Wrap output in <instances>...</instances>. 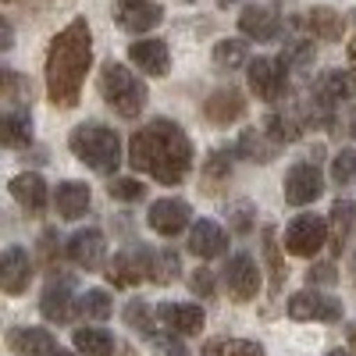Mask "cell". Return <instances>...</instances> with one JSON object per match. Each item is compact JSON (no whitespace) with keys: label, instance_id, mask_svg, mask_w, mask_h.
<instances>
[{"label":"cell","instance_id":"obj_44","mask_svg":"<svg viewBox=\"0 0 356 356\" xmlns=\"http://www.w3.org/2000/svg\"><path fill=\"white\" fill-rule=\"evenodd\" d=\"M246 211H250L246 203H239V207H235V228H239V232H246V228H250V221H246Z\"/></svg>","mask_w":356,"mask_h":356},{"label":"cell","instance_id":"obj_9","mask_svg":"<svg viewBox=\"0 0 356 356\" xmlns=\"http://www.w3.org/2000/svg\"><path fill=\"white\" fill-rule=\"evenodd\" d=\"M246 75H250V89L260 100H267V104L282 100L285 82H289V72H285L282 61H275V57H257V61H250Z\"/></svg>","mask_w":356,"mask_h":356},{"label":"cell","instance_id":"obj_39","mask_svg":"<svg viewBox=\"0 0 356 356\" xmlns=\"http://www.w3.org/2000/svg\"><path fill=\"white\" fill-rule=\"evenodd\" d=\"M228 175H232V150H214L203 164V178L207 182H221Z\"/></svg>","mask_w":356,"mask_h":356},{"label":"cell","instance_id":"obj_11","mask_svg":"<svg viewBox=\"0 0 356 356\" xmlns=\"http://www.w3.org/2000/svg\"><path fill=\"white\" fill-rule=\"evenodd\" d=\"M225 282H228V292L235 303H250L257 289H260V267L250 253H235L225 267Z\"/></svg>","mask_w":356,"mask_h":356},{"label":"cell","instance_id":"obj_25","mask_svg":"<svg viewBox=\"0 0 356 356\" xmlns=\"http://www.w3.org/2000/svg\"><path fill=\"white\" fill-rule=\"evenodd\" d=\"M154 317H157V310H150L143 300H132V303L125 307V321H129V328H136L143 339H150L154 346H171V342L161 335L164 324H157Z\"/></svg>","mask_w":356,"mask_h":356},{"label":"cell","instance_id":"obj_41","mask_svg":"<svg viewBox=\"0 0 356 356\" xmlns=\"http://www.w3.org/2000/svg\"><path fill=\"white\" fill-rule=\"evenodd\" d=\"M143 182H136V178H114V182L107 186V193L114 196V200H125V203H132V200H139L143 196Z\"/></svg>","mask_w":356,"mask_h":356},{"label":"cell","instance_id":"obj_10","mask_svg":"<svg viewBox=\"0 0 356 356\" xmlns=\"http://www.w3.org/2000/svg\"><path fill=\"white\" fill-rule=\"evenodd\" d=\"M321 193H324V178H321V171H317L314 161H303V164L289 168V175H285V203L307 207Z\"/></svg>","mask_w":356,"mask_h":356},{"label":"cell","instance_id":"obj_34","mask_svg":"<svg viewBox=\"0 0 356 356\" xmlns=\"http://www.w3.org/2000/svg\"><path fill=\"white\" fill-rule=\"evenodd\" d=\"M214 65L218 68H243L246 65V43L239 40H218L214 43Z\"/></svg>","mask_w":356,"mask_h":356},{"label":"cell","instance_id":"obj_19","mask_svg":"<svg viewBox=\"0 0 356 356\" xmlns=\"http://www.w3.org/2000/svg\"><path fill=\"white\" fill-rule=\"evenodd\" d=\"M157 321L175 335H196L203 328V310L193 303H164L157 307Z\"/></svg>","mask_w":356,"mask_h":356},{"label":"cell","instance_id":"obj_30","mask_svg":"<svg viewBox=\"0 0 356 356\" xmlns=\"http://www.w3.org/2000/svg\"><path fill=\"white\" fill-rule=\"evenodd\" d=\"M264 132L271 136L278 146H285V143H296L303 136V122L292 118V114H267L264 118Z\"/></svg>","mask_w":356,"mask_h":356},{"label":"cell","instance_id":"obj_13","mask_svg":"<svg viewBox=\"0 0 356 356\" xmlns=\"http://www.w3.org/2000/svg\"><path fill=\"white\" fill-rule=\"evenodd\" d=\"M146 221H150V228H154L157 235L171 239V235H178V232L189 225V203H186V200H171V196H164V200H157V203L150 207Z\"/></svg>","mask_w":356,"mask_h":356},{"label":"cell","instance_id":"obj_14","mask_svg":"<svg viewBox=\"0 0 356 356\" xmlns=\"http://www.w3.org/2000/svg\"><path fill=\"white\" fill-rule=\"evenodd\" d=\"M104 253H107V243H104V232L100 228H82L68 239V257L72 264L86 267V271H97L104 264Z\"/></svg>","mask_w":356,"mask_h":356},{"label":"cell","instance_id":"obj_26","mask_svg":"<svg viewBox=\"0 0 356 356\" xmlns=\"http://www.w3.org/2000/svg\"><path fill=\"white\" fill-rule=\"evenodd\" d=\"M0 143L11 146V150H22V146L33 143V118H29V111H8L0 118Z\"/></svg>","mask_w":356,"mask_h":356},{"label":"cell","instance_id":"obj_5","mask_svg":"<svg viewBox=\"0 0 356 356\" xmlns=\"http://www.w3.org/2000/svg\"><path fill=\"white\" fill-rule=\"evenodd\" d=\"M324 243H332V232H328V221L317 218V214H300L289 228H285V250L292 257H317Z\"/></svg>","mask_w":356,"mask_h":356},{"label":"cell","instance_id":"obj_33","mask_svg":"<svg viewBox=\"0 0 356 356\" xmlns=\"http://www.w3.org/2000/svg\"><path fill=\"white\" fill-rule=\"evenodd\" d=\"M203 356H264V349L250 339H214L203 346Z\"/></svg>","mask_w":356,"mask_h":356},{"label":"cell","instance_id":"obj_7","mask_svg":"<svg viewBox=\"0 0 356 356\" xmlns=\"http://www.w3.org/2000/svg\"><path fill=\"white\" fill-rule=\"evenodd\" d=\"M114 25L118 29H125V33H150V29H157L164 22V8L154 4V0H118L114 4Z\"/></svg>","mask_w":356,"mask_h":356},{"label":"cell","instance_id":"obj_47","mask_svg":"<svg viewBox=\"0 0 356 356\" xmlns=\"http://www.w3.org/2000/svg\"><path fill=\"white\" fill-rule=\"evenodd\" d=\"M349 61H353V65H356V40H353V43H349Z\"/></svg>","mask_w":356,"mask_h":356},{"label":"cell","instance_id":"obj_36","mask_svg":"<svg viewBox=\"0 0 356 356\" xmlns=\"http://www.w3.org/2000/svg\"><path fill=\"white\" fill-rule=\"evenodd\" d=\"M4 100H8V111H22V104L29 100V82L11 68H4Z\"/></svg>","mask_w":356,"mask_h":356},{"label":"cell","instance_id":"obj_42","mask_svg":"<svg viewBox=\"0 0 356 356\" xmlns=\"http://www.w3.org/2000/svg\"><path fill=\"white\" fill-rule=\"evenodd\" d=\"M189 289L200 292V296H211V292H214V278H211V271H203V267H200V271L189 278Z\"/></svg>","mask_w":356,"mask_h":356},{"label":"cell","instance_id":"obj_45","mask_svg":"<svg viewBox=\"0 0 356 356\" xmlns=\"http://www.w3.org/2000/svg\"><path fill=\"white\" fill-rule=\"evenodd\" d=\"M11 36H15V33H11V22H4V43H0V47H4V50L11 47Z\"/></svg>","mask_w":356,"mask_h":356},{"label":"cell","instance_id":"obj_27","mask_svg":"<svg viewBox=\"0 0 356 356\" xmlns=\"http://www.w3.org/2000/svg\"><path fill=\"white\" fill-rule=\"evenodd\" d=\"M278 150L282 146L267 136L264 129H246L243 136H239V154L243 157H250V161H260V164H271L275 157H278Z\"/></svg>","mask_w":356,"mask_h":356},{"label":"cell","instance_id":"obj_21","mask_svg":"<svg viewBox=\"0 0 356 356\" xmlns=\"http://www.w3.org/2000/svg\"><path fill=\"white\" fill-rule=\"evenodd\" d=\"M8 346H11L15 356H50V353H57V342L47 328H11Z\"/></svg>","mask_w":356,"mask_h":356},{"label":"cell","instance_id":"obj_37","mask_svg":"<svg viewBox=\"0 0 356 356\" xmlns=\"http://www.w3.org/2000/svg\"><path fill=\"white\" fill-rule=\"evenodd\" d=\"M278 61L285 65V72H300V68H307V65L314 61V43H307V40L289 43V47H285V54L278 57Z\"/></svg>","mask_w":356,"mask_h":356},{"label":"cell","instance_id":"obj_15","mask_svg":"<svg viewBox=\"0 0 356 356\" xmlns=\"http://www.w3.org/2000/svg\"><path fill=\"white\" fill-rule=\"evenodd\" d=\"M203 114L211 118L214 125H232V122H239V118L246 114V100L239 89H214L211 97L203 100Z\"/></svg>","mask_w":356,"mask_h":356},{"label":"cell","instance_id":"obj_28","mask_svg":"<svg viewBox=\"0 0 356 356\" xmlns=\"http://www.w3.org/2000/svg\"><path fill=\"white\" fill-rule=\"evenodd\" d=\"M307 29L314 33V40H324V43H335L342 40V29H346V18L332 8H314L307 15Z\"/></svg>","mask_w":356,"mask_h":356},{"label":"cell","instance_id":"obj_20","mask_svg":"<svg viewBox=\"0 0 356 356\" xmlns=\"http://www.w3.org/2000/svg\"><path fill=\"white\" fill-rule=\"evenodd\" d=\"M314 97L321 104H328L335 107L339 100H353L356 97V75L353 72H342V68H332V72H324L314 86Z\"/></svg>","mask_w":356,"mask_h":356},{"label":"cell","instance_id":"obj_51","mask_svg":"<svg viewBox=\"0 0 356 356\" xmlns=\"http://www.w3.org/2000/svg\"><path fill=\"white\" fill-rule=\"evenodd\" d=\"M328 356H346V353H342V349H335V353H328Z\"/></svg>","mask_w":356,"mask_h":356},{"label":"cell","instance_id":"obj_23","mask_svg":"<svg viewBox=\"0 0 356 356\" xmlns=\"http://www.w3.org/2000/svg\"><path fill=\"white\" fill-rule=\"evenodd\" d=\"M89 186L86 182H61L54 193V207H57V214H61L65 221H75L86 214V207H89Z\"/></svg>","mask_w":356,"mask_h":356},{"label":"cell","instance_id":"obj_2","mask_svg":"<svg viewBox=\"0 0 356 356\" xmlns=\"http://www.w3.org/2000/svg\"><path fill=\"white\" fill-rule=\"evenodd\" d=\"M89 65H93V36L86 18H75L50 40L47 50V93L54 107L68 111L79 104Z\"/></svg>","mask_w":356,"mask_h":356},{"label":"cell","instance_id":"obj_35","mask_svg":"<svg viewBox=\"0 0 356 356\" xmlns=\"http://www.w3.org/2000/svg\"><path fill=\"white\" fill-rule=\"evenodd\" d=\"M79 310H82V317L107 321L111 310H114V303H111V296H107L104 289H89L86 296H79Z\"/></svg>","mask_w":356,"mask_h":356},{"label":"cell","instance_id":"obj_16","mask_svg":"<svg viewBox=\"0 0 356 356\" xmlns=\"http://www.w3.org/2000/svg\"><path fill=\"white\" fill-rule=\"evenodd\" d=\"M129 61L136 68H143L146 75H168V65H171V50L164 40H139L129 47Z\"/></svg>","mask_w":356,"mask_h":356},{"label":"cell","instance_id":"obj_12","mask_svg":"<svg viewBox=\"0 0 356 356\" xmlns=\"http://www.w3.org/2000/svg\"><path fill=\"white\" fill-rule=\"evenodd\" d=\"M33 282V260L22 246H8L4 257H0V289L8 296H22Z\"/></svg>","mask_w":356,"mask_h":356},{"label":"cell","instance_id":"obj_50","mask_svg":"<svg viewBox=\"0 0 356 356\" xmlns=\"http://www.w3.org/2000/svg\"><path fill=\"white\" fill-rule=\"evenodd\" d=\"M218 4H221V8H225V4H235V0H218Z\"/></svg>","mask_w":356,"mask_h":356},{"label":"cell","instance_id":"obj_22","mask_svg":"<svg viewBox=\"0 0 356 356\" xmlns=\"http://www.w3.org/2000/svg\"><path fill=\"white\" fill-rule=\"evenodd\" d=\"M75 307H79V300H72V282H54V285H47L43 300H40L43 317L54 321V324H68L72 314H75Z\"/></svg>","mask_w":356,"mask_h":356},{"label":"cell","instance_id":"obj_31","mask_svg":"<svg viewBox=\"0 0 356 356\" xmlns=\"http://www.w3.org/2000/svg\"><path fill=\"white\" fill-rule=\"evenodd\" d=\"M75 349L82 356H111L114 353V339L104 328H79L75 332Z\"/></svg>","mask_w":356,"mask_h":356},{"label":"cell","instance_id":"obj_40","mask_svg":"<svg viewBox=\"0 0 356 356\" xmlns=\"http://www.w3.org/2000/svg\"><path fill=\"white\" fill-rule=\"evenodd\" d=\"M178 253L175 250H161L157 253V260H154V282H161V285H168V282H175L178 278Z\"/></svg>","mask_w":356,"mask_h":356},{"label":"cell","instance_id":"obj_18","mask_svg":"<svg viewBox=\"0 0 356 356\" xmlns=\"http://www.w3.org/2000/svg\"><path fill=\"white\" fill-rule=\"evenodd\" d=\"M239 29H243V36H250L257 43H271L282 36V18L271 8H246L239 15Z\"/></svg>","mask_w":356,"mask_h":356},{"label":"cell","instance_id":"obj_1","mask_svg":"<svg viewBox=\"0 0 356 356\" xmlns=\"http://www.w3.org/2000/svg\"><path fill=\"white\" fill-rule=\"evenodd\" d=\"M129 164L146 171L161 186H178L193 168V143L189 136L168 118H157L146 129H139L129 143Z\"/></svg>","mask_w":356,"mask_h":356},{"label":"cell","instance_id":"obj_49","mask_svg":"<svg viewBox=\"0 0 356 356\" xmlns=\"http://www.w3.org/2000/svg\"><path fill=\"white\" fill-rule=\"evenodd\" d=\"M50 356H72L68 349H57V353H50Z\"/></svg>","mask_w":356,"mask_h":356},{"label":"cell","instance_id":"obj_6","mask_svg":"<svg viewBox=\"0 0 356 356\" xmlns=\"http://www.w3.org/2000/svg\"><path fill=\"white\" fill-rule=\"evenodd\" d=\"M154 260L157 253H150L146 246H129L122 253H114V260L107 264V282L118 289L139 285L143 278H154Z\"/></svg>","mask_w":356,"mask_h":356},{"label":"cell","instance_id":"obj_17","mask_svg":"<svg viewBox=\"0 0 356 356\" xmlns=\"http://www.w3.org/2000/svg\"><path fill=\"white\" fill-rule=\"evenodd\" d=\"M189 250H193L200 260H214V257H221V253L228 250V235H225V228L214 225V221H196V225L189 228Z\"/></svg>","mask_w":356,"mask_h":356},{"label":"cell","instance_id":"obj_4","mask_svg":"<svg viewBox=\"0 0 356 356\" xmlns=\"http://www.w3.org/2000/svg\"><path fill=\"white\" fill-rule=\"evenodd\" d=\"M100 97L114 107V114H122V118H136L143 114L146 107V82L129 72L125 65H118V61H107L100 68Z\"/></svg>","mask_w":356,"mask_h":356},{"label":"cell","instance_id":"obj_43","mask_svg":"<svg viewBox=\"0 0 356 356\" xmlns=\"http://www.w3.org/2000/svg\"><path fill=\"white\" fill-rule=\"evenodd\" d=\"M314 282L332 285V282H335V267H332V264H321V267H314V271H310V285H314Z\"/></svg>","mask_w":356,"mask_h":356},{"label":"cell","instance_id":"obj_8","mask_svg":"<svg viewBox=\"0 0 356 356\" xmlns=\"http://www.w3.org/2000/svg\"><path fill=\"white\" fill-rule=\"evenodd\" d=\"M289 317L292 321H324V324H335L342 321V303L332 300V296H324V292H296L292 300H289Z\"/></svg>","mask_w":356,"mask_h":356},{"label":"cell","instance_id":"obj_32","mask_svg":"<svg viewBox=\"0 0 356 356\" xmlns=\"http://www.w3.org/2000/svg\"><path fill=\"white\" fill-rule=\"evenodd\" d=\"M264 257H267V271H271V296H278L285 285V264L278 253V232L275 228H264Z\"/></svg>","mask_w":356,"mask_h":356},{"label":"cell","instance_id":"obj_3","mask_svg":"<svg viewBox=\"0 0 356 356\" xmlns=\"http://www.w3.org/2000/svg\"><path fill=\"white\" fill-rule=\"evenodd\" d=\"M68 146L86 168H93L100 175H111L122 164V139H118V132L107 129V125H97V122L79 125L68 136Z\"/></svg>","mask_w":356,"mask_h":356},{"label":"cell","instance_id":"obj_46","mask_svg":"<svg viewBox=\"0 0 356 356\" xmlns=\"http://www.w3.org/2000/svg\"><path fill=\"white\" fill-rule=\"evenodd\" d=\"M349 346H353V353H356V324L349 328Z\"/></svg>","mask_w":356,"mask_h":356},{"label":"cell","instance_id":"obj_38","mask_svg":"<svg viewBox=\"0 0 356 356\" xmlns=\"http://www.w3.org/2000/svg\"><path fill=\"white\" fill-rule=\"evenodd\" d=\"M332 178L339 186H353L356 182V150H339L332 157Z\"/></svg>","mask_w":356,"mask_h":356},{"label":"cell","instance_id":"obj_48","mask_svg":"<svg viewBox=\"0 0 356 356\" xmlns=\"http://www.w3.org/2000/svg\"><path fill=\"white\" fill-rule=\"evenodd\" d=\"M349 129H353V139H356V111H353V122H349Z\"/></svg>","mask_w":356,"mask_h":356},{"label":"cell","instance_id":"obj_29","mask_svg":"<svg viewBox=\"0 0 356 356\" xmlns=\"http://www.w3.org/2000/svg\"><path fill=\"white\" fill-rule=\"evenodd\" d=\"M353 221H356V207H353L349 200H335V203H332V218H328V232H332L335 253H342L349 232H353Z\"/></svg>","mask_w":356,"mask_h":356},{"label":"cell","instance_id":"obj_24","mask_svg":"<svg viewBox=\"0 0 356 356\" xmlns=\"http://www.w3.org/2000/svg\"><path fill=\"white\" fill-rule=\"evenodd\" d=\"M11 196L29 214H40L47 207V182L40 175H18V178H11Z\"/></svg>","mask_w":356,"mask_h":356}]
</instances>
